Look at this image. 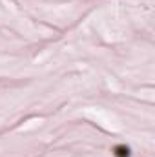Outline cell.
Instances as JSON below:
<instances>
[{
  "label": "cell",
  "instance_id": "obj_1",
  "mask_svg": "<svg viewBox=\"0 0 155 157\" xmlns=\"http://www.w3.org/2000/svg\"><path fill=\"white\" fill-rule=\"evenodd\" d=\"M113 155L115 157H130L131 155V152H130V146H126V144H119L113 148Z\"/></svg>",
  "mask_w": 155,
  "mask_h": 157
}]
</instances>
